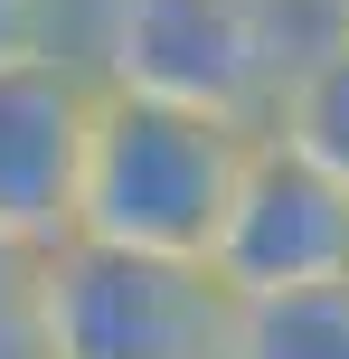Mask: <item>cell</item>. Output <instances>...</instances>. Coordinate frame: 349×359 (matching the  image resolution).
<instances>
[{"instance_id":"10","label":"cell","mask_w":349,"mask_h":359,"mask_svg":"<svg viewBox=\"0 0 349 359\" xmlns=\"http://www.w3.org/2000/svg\"><path fill=\"white\" fill-rule=\"evenodd\" d=\"M321 10H331V38H349V0H321Z\"/></svg>"},{"instance_id":"1","label":"cell","mask_w":349,"mask_h":359,"mask_svg":"<svg viewBox=\"0 0 349 359\" xmlns=\"http://www.w3.org/2000/svg\"><path fill=\"white\" fill-rule=\"evenodd\" d=\"M331 38L321 0H94V86L142 95V104H189L218 123L274 114V86Z\"/></svg>"},{"instance_id":"5","label":"cell","mask_w":349,"mask_h":359,"mask_svg":"<svg viewBox=\"0 0 349 359\" xmlns=\"http://www.w3.org/2000/svg\"><path fill=\"white\" fill-rule=\"evenodd\" d=\"M94 67L76 48H38L0 67V236L10 246H66L76 236V180L94 133Z\"/></svg>"},{"instance_id":"2","label":"cell","mask_w":349,"mask_h":359,"mask_svg":"<svg viewBox=\"0 0 349 359\" xmlns=\"http://www.w3.org/2000/svg\"><path fill=\"white\" fill-rule=\"evenodd\" d=\"M245 142H255V123H218V114L142 104V95L104 86L94 133H85V180H76V236L208 265V236H218Z\"/></svg>"},{"instance_id":"8","label":"cell","mask_w":349,"mask_h":359,"mask_svg":"<svg viewBox=\"0 0 349 359\" xmlns=\"http://www.w3.org/2000/svg\"><path fill=\"white\" fill-rule=\"evenodd\" d=\"M0 359H38V246L0 236Z\"/></svg>"},{"instance_id":"7","label":"cell","mask_w":349,"mask_h":359,"mask_svg":"<svg viewBox=\"0 0 349 359\" xmlns=\"http://www.w3.org/2000/svg\"><path fill=\"white\" fill-rule=\"evenodd\" d=\"M227 359H349V284L236 303L227 312Z\"/></svg>"},{"instance_id":"4","label":"cell","mask_w":349,"mask_h":359,"mask_svg":"<svg viewBox=\"0 0 349 359\" xmlns=\"http://www.w3.org/2000/svg\"><path fill=\"white\" fill-rule=\"evenodd\" d=\"M208 284L227 303L349 284V198L312 161H293L274 133H255L236 161V189L218 208V236H208Z\"/></svg>"},{"instance_id":"6","label":"cell","mask_w":349,"mask_h":359,"mask_svg":"<svg viewBox=\"0 0 349 359\" xmlns=\"http://www.w3.org/2000/svg\"><path fill=\"white\" fill-rule=\"evenodd\" d=\"M264 133H274L293 161H312V170L349 198V38H321V48L274 86Z\"/></svg>"},{"instance_id":"3","label":"cell","mask_w":349,"mask_h":359,"mask_svg":"<svg viewBox=\"0 0 349 359\" xmlns=\"http://www.w3.org/2000/svg\"><path fill=\"white\" fill-rule=\"evenodd\" d=\"M227 293L208 265L66 236L38 255V359H227Z\"/></svg>"},{"instance_id":"9","label":"cell","mask_w":349,"mask_h":359,"mask_svg":"<svg viewBox=\"0 0 349 359\" xmlns=\"http://www.w3.org/2000/svg\"><path fill=\"white\" fill-rule=\"evenodd\" d=\"M38 48H66L57 38V0H0V67L38 57Z\"/></svg>"}]
</instances>
